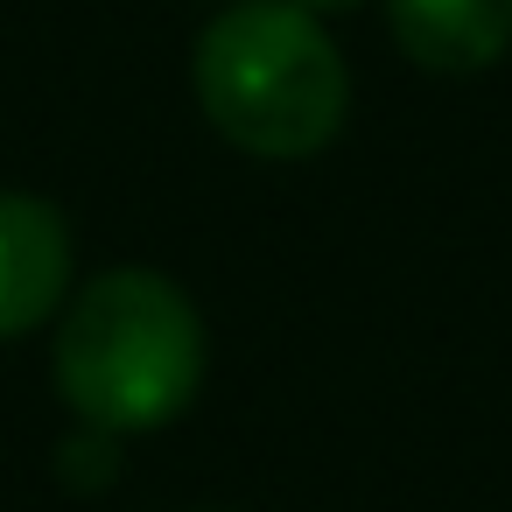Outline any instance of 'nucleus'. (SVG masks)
<instances>
[{
  "mask_svg": "<svg viewBox=\"0 0 512 512\" xmlns=\"http://www.w3.org/2000/svg\"><path fill=\"white\" fill-rule=\"evenodd\" d=\"M204 316L197 302L155 267H106L85 281L50 344V379L64 407L99 435H148L169 428L204 393Z\"/></svg>",
  "mask_w": 512,
  "mask_h": 512,
  "instance_id": "nucleus-1",
  "label": "nucleus"
},
{
  "mask_svg": "<svg viewBox=\"0 0 512 512\" xmlns=\"http://www.w3.org/2000/svg\"><path fill=\"white\" fill-rule=\"evenodd\" d=\"M295 8H309V15L323 22V15H351V8H365V0H295Z\"/></svg>",
  "mask_w": 512,
  "mask_h": 512,
  "instance_id": "nucleus-5",
  "label": "nucleus"
},
{
  "mask_svg": "<svg viewBox=\"0 0 512 512\" xmlns=\"http://www.w3.org/2000/svg\"><path fill=\"white\" fill-rule=\"evenodd\" d=\"M71 295L64 211L22 190H0V344L43 330Z\"/></svg>",
  "mask_w": 512,
  "mask_h": 512,
  "instance_id": "nucleus-3",
  "label": "nucleus"
},
{
  "mask_svg": "<svg viewBox=\"0 0 512 512\" xmlns=\"http://www.w3.org/2000/svg\"><path fill=\"white\" fill-rule=\"evenodd\" d=\"M386 29L407 64L470 78L512 50V0H386Z\"/></svg>",
  "mask_w": 512,
  "mask_h": 512,
  "instance_id": "nucleus-4",
  "label": "nucleus"
},
{
  "mask_svg": "<svg viewBox=\"0 0 512 512\" xmlns=\"http://www.w3.org/2000/svg\"><path fill=\"white\" fill-rule=\"evenodd\" d=\"M190 78L204 120L260 162L323 155L351 106V71L330 29L295 0H232L211 15Z\"/></svg>",
  "mask_w": 512,
  "mask_h": 512,
  "instance_id": "nucleus-2",
  "label": "nucleus"
}]
</instances>
